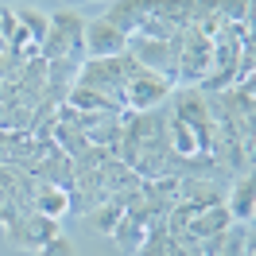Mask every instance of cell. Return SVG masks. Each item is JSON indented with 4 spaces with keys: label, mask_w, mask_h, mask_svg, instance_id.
Masks as SVG:
<instances>
[{
    "label": "cell",
    "mask_w": 256,
    "mask_h": 256,
    "mask_svg": "<svg viewBox=\"0 0 256 256\" xmlns=\"http://www.w3.org/2000/svg\"><path fill=\"white\" fill-rule=\"evenodd\" d=\"M222 206L229 210L233 225H252V171H244V175L233 178V186L225 190Z\"/></svg>",
    "instance_id": "obj_6"
},
{
    "label": "cell",
    "mask_w": 256,
    "mask_h": 256,
    "mask_svg": "<svg viewBox=\"0 0 256 256\" xmlns=\"http://www.w3.org/2000/svg\"><path fill=\"white\" fill-rule=\"evenodd\" d=\"M171 90H175V82L160 78L152 70H140L132 62L124 74V86H120V105H128L132 112H152L156 105H163L171 97Z\"/></svg>",
    "instance_id": "obj_2"
},
{
    "label": "cell",
    "mask_w": 256,
    "mask_h": 256,
    "mask_svg": "<svg viewBox=\"0 0 256 256\" xmlns=\"http://www.w3.org/2000/svg\"><path fill=\"white\" fill-rule=\"evenodd\" d=\"M39 256H78V252H74V244H70L66 237H54V240H50V244H47V248H43Z\"/></svg>",
    "instance_id": "obj_8"
},
{
    "label": "cell",
    "mask_w": 256,
    "mask_h": 256,
    "mask_svg": "<svg viewBox=\"0 0 256 256\" xmlns=\"http://www.w3.org/2000/svg\"><path fill=\"white\" fill-rule=\"evenodd\" d=\"M82 32H86V20L78 12H54L50 16V32L43 39V50L39 58L43 62H54V66H82L86 62V50H82Z\"/></svg>",
    "instance_id": "obj_1"
},
{
    "label": "cell",
    "mask_w": 256,
    "mask_h": 256,
    "mask_svg": "<svg viewBox=\"0 0 256 256\" xmlns=\"http://www.w3.org/2000/svg\"><path fill=\"white\" fill-rule=\"evenodd\" d=\"M32 210L43 214V218H50V222H62L66 214L74 210V190H66V186H58V182H35Z\"/></svg>",
    "instance_id": "obj_5"
},
{
    "label": "cell",
    "mask_w": 256,
    "mask_h": 256,
    "mask_svg": "<svg viewBox=\"0 0 256 256\" xmlns=\"http://www.w3.org/2000/svg\"><path fill=\"white\" fill-rule=\"evenodd\" d=\"M128 47V35L109 24L105 16H97L86 24V32H82V50H86V58H116V54H124Z\"/></svg>",
    "instance_id": "obj_4"
},
{
    "label": "cell",
    "mask_w": 256,
    "mask_h": 256,
    "mask_svg": "<svg viewBox=\"0 0 256 256\" xmlns=\"http://www.w3.org/2000/svg\"><path fill=\"white\" fill-rule=\"evenodd\" d=\"M124 210H128L124 194H120V198H105L97 210H90V214H86V225H90L94 233H112V229H116V222L124 218Z\"/></svg>",
    "instance_id": "obj_7"
},
{
    "label": "cell",
    "mask_w": 256,
    "mask_h": 256,
    "mask_svg": "<svg viewBox=\"0 0 256 256\" xmlns=\"http://www.w3.org/2000/svg\"><path fill=\"white\" fill-rule=\"evenodd\" d=\"M54 237H62V225L35 214V210H20L16 218L8 222V240L24 248V252H43Z\"/></svg>",
    "instance_id": "obj_3"
}]
</instances>
